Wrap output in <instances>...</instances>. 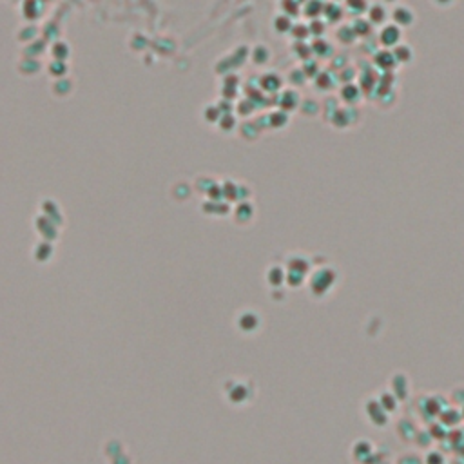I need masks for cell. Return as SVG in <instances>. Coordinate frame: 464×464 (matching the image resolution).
<instances>
[{"label":"cell","instance_id":"6da1fadb","mask_svg":"<svg viewBox=\"0 0 464 464\" xmlns=\"http://www.w3.org/2000/svg\"><path fill=\"white\" fill-rule=\"evenodd\" d=\"M379 40H381V44L383 46H386V48H394L395 44L399 42L401 40V29H399V26H385L381 29V33H379Z\"/></svg>","mask_w":464,"mask_h":464},{"label":"cell","instance_id":"7a4b0ae2","mask_svg":"<svg viewBox=\"0 0 464 464\" xmlns=\"http://www.w3.org/2000/svg\"><path fill=\"white\" fill-rule=\"evenodd\" d=\"M392 18H394L395 26L399 27H404V26H412L413 24V11L410 8H406V6H399V8L394 9V15H392Z\"/></svg>","mask_w":464,"mask_h":464},{"label":"cell","instance_id":"3957f363","mask_svg":"<svg viewBox=\"0 0 464 464\" xmlns=\"http://www.w3.org/2000/svg\"><path fill=\"white\" fill-rule=\"evenodd\" d=\"M386 20V11L383 6H372L370 8V22L373 24H383Z\"/></svg>","mask_w":464,"mask_h":464},{"label":"cell","instance_id":"277c9868","mask_svg":"<svg viewBox=\"0 0 464 464\" xmlns=\"http://www.w3.org/2000/svg\"><path fill=\"white\" fill-rule=\"evenodd\" d=\"M434 2H437L439 6H448V4H451V0H434Z\"/></svg>","mask_w":464,"mask_h":464},{"label":"cell","instance_id":"5b68a950","mask_svg":"<svg viewBox=\"0 0 464 464\" xmlns=\"http://www.w3.org/2000/svg\"><path fill=\"white\" fill-rule=\"evenodd\" d=\"M388 2H392V0H388Z\"/></svg>","mask_w":464,"mask_h":464}]
</instances>
